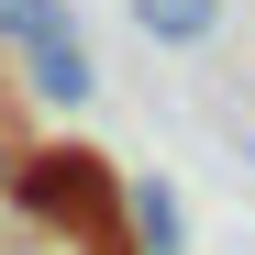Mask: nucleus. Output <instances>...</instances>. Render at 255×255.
<instances>
[{
    "label": "nucleus",
    "instance_id": "obj_1",
    "mask_svg": "<svg viewBox=\"0 0 255 255\" xmlns=\"http://www.w3.org/2000/svg\"><path fill=\"white\" fill-rule=\"evenodd\" d=\"M11 211L33 233H56L78 255H111L122 244V178L100 155H78V144H33L22 155V178H11Z\"/></svg>",
    "mask_w": 255,
    "mask_h": 255
},
{
    "label": "nucleus",
    "instance_id": "obj_5",
    "mask_svg": "<svg viewBox=\"0 0 255 255\" xmlns=\"http://www.w3.org/2000/svg\"><path fill=\"white\" fill-rule=\"evenodd\" d=\"M11 178H22V144H11V122H0V200H11Z\"/></svg>",
    "mask_w": 255,
    "mask_h": 255
},
{
    "label": "nucleus",
    "instance_id": "obj_3",
    "mask_svg": "<svg viewBox=\"0 0 255 255\" xmlns=\"http://www.w3.org/2000/svg\"><path fill=\"white\" fill-rule=\"evenodd\" d=\"M222 11L233 0H122V22H133L155 56H200L211 33H222Z\"/></svg>",
    "mask_w": 255,
    "mask_h": 255
},
{
    "label": "nucleus",
    "instance_id": "obj_4",
    "mask_svg": "<svg viewBox=\"0 0 255 255\" xmlns=\"http://www.w3.org/2000/svg\"><path fill=\"white\" fill-rule=\"evenodd\" d=\"M122 233H133V255H189V211L166 178H122Z\"/></svg>",
    "mask_w": 255,
    "mask_h": 255
},
{
    "label": "nucleus",
    "instance_id": "obj_2",
    "mask_svg": "<svg viewBox=\"0 0 255 255\" xmlns=\"http://www.w3.org/2000/svg\"><path fill=\"white\" fill-rule=\"evenodd\" d=\"M22 78H33V100L45 111H89L100 100V67H89V45H78V22H45V33H22Z\"/></svg>",
    "mask_w": 255,
    "mask_h": 255
},
{
    "label": "nucleus",
    "instance_id": "obj_6",
    "mask_svg": "<svg viewBox=\"0 0 255 255\" xmlns=\"http://www.w3.org/2000/svg\"><path fill=\"white\" fill-rule=\"evenodd\" d=\"M244 166H255V133H244Z\"/></svg>",
    "mask_w": 255,
    "mask_h": 255
}]
</instances>
